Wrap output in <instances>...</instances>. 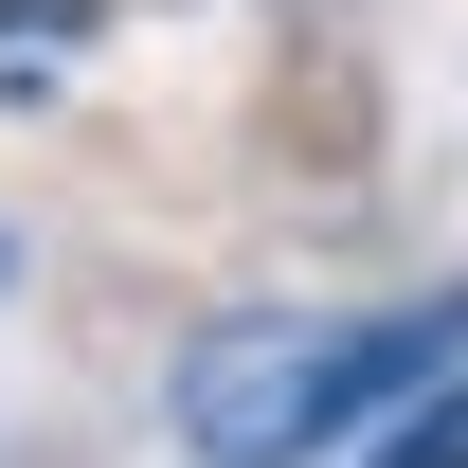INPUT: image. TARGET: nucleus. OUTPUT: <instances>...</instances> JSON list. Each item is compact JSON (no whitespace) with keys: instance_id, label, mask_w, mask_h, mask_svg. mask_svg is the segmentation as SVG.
Listing matches in <instances>:
<instances>
[{"instance_id":"nucleus-1","label":"nucleus","mask_w":468,"mask_h":468,"mask_svg":"<svg viewBox=\"0 0 468 468\" xmlns=\"http://www.w3.org/2000/svg\"><path fill=\"white\" fill-rule=\"evenodd\" d=\"M451 360H468V289H432V306H234V324L180 343L163 414L198 468H343Z\"/></svg>"},{"instance_id":"nucleus-2","label":"nucleus","mask_w":468,"mask_h":468,"mask_svg":"<svg viewBox=\"0 0 468 468\" xmlns=\"http://www.w3.org/2000/svg\"><path fill=\"white\" fill-rule=\"evenodd\" d=\"M343 468H468V360H451V378H432V397L397 414V432H360Z\"/></svg>"}]
</instances>
